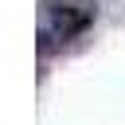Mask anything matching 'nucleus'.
<instances>
[{
    "mask_svg": "<svg viewBox=\"0 0 125 125\" xmlns=\"http://www.w3.org/2000/svg\"><path fill=\"white\" fill-rule=\"evenodd\" d=\"M90 20H94L90 8H78V4H59V8H55V23H59V35H62V39H66V35H78Z\"/></svg>",
    "mask_w": 125,
    "mask_h": 125,
    "instance_id": "obj_1",
    "label": "nucleus"
}]
</instances>
